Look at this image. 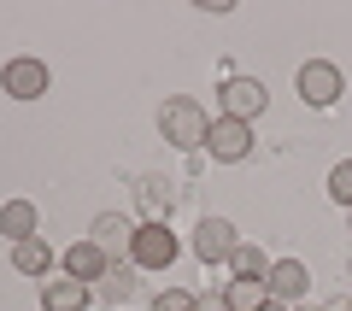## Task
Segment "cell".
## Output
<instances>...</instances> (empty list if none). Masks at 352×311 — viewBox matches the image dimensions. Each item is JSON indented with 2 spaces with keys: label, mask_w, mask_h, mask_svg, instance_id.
Instances as JSON below:
<instances>
[{
  "label": "cell",
  "mask_w": 352,
  "mask_h": 311,
  "mask_svg": "<svg viewBox=\"0 0 352 311\" xmlns=\"http://www.w3.org/2000/svg\"><path fill=\"white\" fill-rule=\"evenodd\" d=\"M264 100H270V88H264L258 76H229V83H223V118L252 124V118L264 112Z\"/></svg>",
  "instance_id": "5b68a950"
},
{
  "label": "cell",
  "mask_w": 352,
  "mask_h": 311,
  "mask_svg": "<svg viewBox=\"0 0 352 311\" xmlns=\"http://www.w3.org/2000/svg\"><path fill=\"white\" fill-rule=\"evenodd\" d=\"M88 241L106 253V264H124V259H129V247H135V224H129V217H118V212H106V217H94Z\"/></svg>",
  "instance_id": "8992f818"
},
{
  "label": "cell",
  "mask_w": 352,
  "mask_h": 311,
  "mask_svg": "<svg viewBox=\"0 0 352 311\" xmlns=\"http://www.w3.org/2000/svg\"><path fill=\"white\" fill-rule=\"evenodd\" d=\"M206 147H212V159L241 164V159L252 153V124H241V118H212V136H206Z\"/></svg>",
  "instance_id": "277c9868"
},
{
  "label": "cell",
  "mask_w": 352,
  "mask_h": 311,
  "mask_svg": "<svg viewBox=\"0 0 352 311\" xmlns=\"http://www.w3.org/2000/svg\"><path fill=\"white\" fill-rule=\"evenodd\" d=\"M264 299H270V288H264V282H247V276L223 282V305H229V311H258Z\"/></svg>",
  "instance_id": "9a60e30c"
},
{
  "label": "cell",
  "mask_w": 352,
  "mask_h": 311,
  "mask_svg": "<svg viewBox=\"0 0 352 311\" xmlns=\"http://www.w3.org/2000/svg\"><path fill=\"white\" fill-rule=\"evenodd\" d=\"M294 83H300V100H305V106H335L340 88H346V83H340V65H329V59H305Z\"/></svg>",
  "instance_id": "3957f363"
},
{
  "label": "cell",
  "mask_w": 352,
  "mask_h": 311,
  "mask_svg": "<svg viewBox=\"0 0 352 311\" xmlns=\"http://www.w3.org/2000/svg\"><path fill=\"white\" fill-rule=\"evenodd\" d=\"M258 311H294V305H282V299H264V305Z\"/></svg>",
  "instance_id": "44dd1931"
},
{
  "label": "cell",
  "mask_w": 352,
  "mask_h": 311,
  "mask_svg": "<svg viewBox=\"0 0 352 311\" xmlns=\"http://www.w3.org/2000/svg\"><path fill=\"white\" fill-rule=\"evenodd\" d=\"M88 282H71V276H65V282H47L41 288V305L47 311H88Z\"/></svg>",
  "instance_id": "8fae6325"
},
{
  "label": "cell",
  "mask_w": 352,
  "mask_h": 311,
  "mask_svg": "<svg viewBox=\"0 0 352 311\" xmlns=\"http://www.w3.org/2000/svg\"><path fill=\"white\" fill-rule=\"evenodd\" d=\"M141 200H147V212H153L147 224H164V217H170V206H176V188L153 176V182H141Z\"/></svg>",
  "instance_id": "e0dca14e"
},
{
  "label": "cell",
  "mask_w": 352,
  "mask_h": 311,
  "mask_svg": "<svg viewBox=\"0 0 352 311\" xmlns=\"http://www.w3.org/2000/svg\"><path fill=\"white\" fill-rule=\"evenodd\" d=\"M176 235H170V224H141L135 229V247H129V264L135 270H170L176 264Z\"/></svg>",
  "instance_id": "7a4b0ae2"
},
{
  "label": "cell",
  "mask_w": 352,
  "mask_h": 311,
  "mask_svg": "<svg viewBox=\"0 0 352 311\" xmlns=\"http://www.w3.org/2000/svg\"><path fill=\"white\" fill-rule=\"evenodd\" d=\"M346 311H352V305H346Z\"/></svg>",
  "instance_id": "7402d4cb"
},
{
  "label": "cell",
  "mask_w": 352,
  "mask_h": 311,
  "mask_svg": "<svg viewBox=\"0 0 352 311\" xmlns=\"http://www.w3.org/2000/svg\"><path fill=\"white\" fill-rule=\"evenodd\" d=\"M12 264H18L24 276H47V264H53V247H47L41 235H30V241H18V247H12Z\"/></svg>",
  "instance_id": "5bb4252c"
},
{
  "label": "cell",
  "mask_w": 352,
  "mask_h": 311,
  "mask_svg": "<svg viewBox=\"0 0 352 311\" xmlns=\"http://www.w3.org/2000/svg\"><path fill=\"white\" fill-rule=\"evenodd\" d=\"M0 83H6L12 100H41L47 94V65L41 59H12L6 71H0Z\"/></svg>",
  "instance_id": "9c48e42d"
},
{
  "label": "cell",
  "mask_w": 352,
  "mask_h": 311,
  "mask_svg": "<svg viewBox=\"0 0 352 311\" xmlns=\"http://www.w3.org/2000/svg\"><path fill=\"white\" fill-rule=\"evenodd\" d=\"M88 294H94V299H112V305H118V299H129V294H135V264H112Z\"/></svg>",
  "instance_id": "4fadbf2b"
},
{
  "label": "cell",
  "mask_w": 352,
  "mask_h": 311,
  "mask_svg": "<svg viewBox=\"0 0 352 311\" xmlns=\"http://www.w3.org/2000/svg\"><path fill=\"white\" fill-rule=\"evenodd\" d=\"M229 270H235V276H247V282H264V276H270V259H264V253L252 247V241H241V247L229 253Z\"/></svg>",
  "instance_id": "2e32d148"
},
{
  "label": "cell",
  "mask_w": 352,
  "mask_h": 311,
  "mask_svg": "<svg viewBox=\"0 0 352 311\" xmlns=\"http://www.w3.org/2000/svg\"><path fill=\"white\" fill-rule=\"evenodd\" d=\"M235 229L223 224V217H200V229H194V259L206 264H229V253H235Z\"/></svg>",
  "instance_id": "52a82bcc"
},
{
  "label": "cell",
  "mask_w": 352,
  "mask_h": 311,
  "mask_svg": "<svg viewBox=\"0 0 352 311\" xmlns=\"http://www.w3.org/2000/svg\"><path fill=\"white\" fill-rule=\"evenodd\" d=\"M329 194H335L340 206H346V212H352V159H346V164H335V171H329Z\"/></svg>",
  "instance_id": "ac0fdd59"
},
{
  "label": "cell",
  "mask_w": 352,
  "mask_h": 311,
  "mask_svg": "<svg viewBox=\"0 0 352 311\" xmlns=\"http://www.w3.org/2000/svg\"><path fill=\"white\" fill-rule=\"evenodd\" d=\"M264 288H270V299H282V305H300L305 288H311V270H305L300 259H276L270 276H264Z\"/></svg>",
  "instance_id": "ba28073f"
},
{
  "label": "cell",
  "mask_w": 352,
  "mask_h": 311,
  "mask_svg": "<svg viewBox=\"0 0 352 311\" xmlns=\"http://www.w3.org/2000/svg\"><path fill=\"white\" fill-rule=\"evenodd\" d=\"M112 270V264H106V253L94 247V241H76V247H65V276H71V282H100V276Z\"/></svg>",
  "instance_id": "30bf717a"
},
{
  "label": "cell",
  "mask_w": 352,
  "mask_h": 311,
  "mask_svg": "<svg viewBox=\"0 0 352 311\" xmlns=\"http://www.w3.org/2000/svg\"><path fill=\"white\" fill-rule=\"evenodd\" d=\"M153 311H194V294L188 288H164V294L153 299Z\"/></svg>",
  "instance_id": "d6986e66"
},
{
  "label": "cell",
  "mask_w": 352,
  "mask_h": 311,
  "mask_svg": "<svg viewBox=\"0 0 352 311\" xmlns=\"http://www.w3.org/2000/svg\"><path fill=\"white\" fill-rule=\"evenodd\" d=\"M0 235H12V247L30 241L36 235V206H30V200H6V206H0Z\"/></svg>",
  "instance_id": "7c38bea8"
},
{
  "label": "cell",
  "mask_w": 352,
  "mask_h": 311,
  "mask_svg": "<svg viewBox=\"0 0 352 311\" xmlns=\"http://www.w3.org/2000/svg\"><path fill=\"white\" fill-rule=\"evenodd\" d=\"M194 311H229V305H223V294H206V299H194Z\"/></svg>",
  "instance_id": "ffe728a7"
},
{
  "label": "cell",
  "mask_w": 352,
  "mask_h": 311,
  "mask_svg": "<svg viewBox=\"0 0 352 311\" xmlns=\"http://www.w3.org/2000/svg\"><path fill=\"white\" fill-rule=\"evenodd\" d=\"M159 136L170 141V147L194 153V147H206V136H212V118H206L200 100L176 94V100H164V112H159Z\"/></svg>",
  "instance_id": "6da1fadb"
}]
</instances>
